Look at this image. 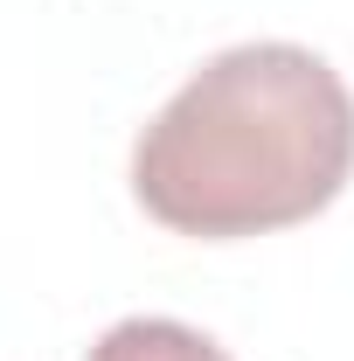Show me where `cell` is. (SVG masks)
<instances>
[{"label":"cell","instance_id":"1","mask_svg":"<svg viewBox=\"0 0 354 361\" xmlns=\"http://www.w3.org/2000/svg\"><path fill=\"white\" fill-rule=\"evenodd\" d=\"M354 174V90L299 42H243L202 63L133 146L153 223L236 243L319 216Z\"/></svg>","mask_w":354,"mask_h":361},{"label":"cell","instance_id":"2","mask_svg":"<svg viewBox=\"0 0 354 361\" xmlns=\"http://www.w3.org/2000/svg\"><path fill=\"white\" fill-rule=\"evenodd\" d=\"M84 361H229V355L181 319H118Z\"/></svg>","mask_w":354,"mask_h":361}]
</instances>
